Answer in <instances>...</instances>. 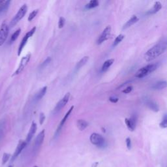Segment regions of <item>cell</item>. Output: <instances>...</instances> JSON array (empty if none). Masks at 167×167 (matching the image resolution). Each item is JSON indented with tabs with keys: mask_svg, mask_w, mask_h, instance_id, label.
Returning a JSON list of instances; mask_svg holds the SVG:
<instances>
[{
	"mask_svg": "<svg viewBox=\"0 0 167 167\" xmlns=\"http://www.w3.org/2000/svg\"><path fill=\"white\" fill-rule=\"evenodd\" d=\"M166 40H163L162 41H160L157 45L152 47L150 49H149L146 53L145 54L144 58L146 61H150L155 60L156 57L161 56V54L164 53L166 50Z\"/></svg>",
	"mask_w": 167,
	"mask_h": 167,
	"instance_id": "obj_1",
	"label": "cell"
},
{
	"mask_svg": "<svg viewBox=\"0 0 167 167\" xmlns=\"http://www.w3.org/2000/svg\"><path fill=\"white\" fill-rule=\"evenodd\" d=\"M157 68V64H149L146 66L143 67L141 69H140L137 73L135 74V77L138 78H142L148 74L153 73Z\"/></svg>",
	"mask_w": 167,
	"mask_h": 167,
	"instance_id": "obj_2",
	"label": "cell"
},
{
	"mask_svg": "<svg viewBox=\"0 0 167 167\" xmlns=\"http://www.w3.org/2000/svg\"><path fill=\"white\" fill-rule=\"evenodd\" d=\"M27 11H28V6L26 4H24L19 9L18 12L14 16V18L11 20V22H10V27H14L15 25H16L24 17Z\"/></svg>",
	"mask_w": 167,
	"mask_h": 167,
	"instance_id": "obj_3",
	"label": "cell"
},
{
	"mask_svg": "<svg viewBox=\"0 0 167 167\" xmlns=\"http://www.w3.org/2000/svg\"><path fill=\"white\" fill-rule=\"evenodd\" d=\"M31 57H32V54L30 53H28V54H26L25 56H24L20 60V62L19 65L17 68L16 70L15 71V73L13 74V77L14 76H16L18 74L21 73L22 71L24 70V69L26 68V67L27 66V65L28 64L29 61H30Z\"/></svg>",
	"mask_w": 167,
	"mask_h": 167,
	"instance_id": "obj_4",
	"label": "cell"
},
{
	"mask_svg": "<svg viewBox=\"0 0 167 167\" xmlns=\"http://www.w3.org/2000/svg\"><path fill=\"white\" fill-rule=\"evenodd\" d=\"M35 31H36V27H33V28L30 31H29V32L24 35V37H23V39H22L21 42H20V45L18 46V56L21 55V53L22 52L24 48L25 47L27 43H28V39L30 38L31 37H32L33 35V34L35 33Z\"/></svg>",
	"mask_w": 167,
	"mask_h": 167,
	"instance_id": "obj_5",
	"label": "cell"
},
{
	"mask_svg": "<svg viewBox=\"0 0 167 167\" xmlns=\"http://www.w3.org/2000/svg\"><path fill=\"white\" fill-rule=\"evenodd\" d=\"M90 142L93 145L98 146V147L101 148L104 147V145L105 144V140L102 135L94 132L92 133L90 136Z\"/></svg>",
	"mask_w": 167,
	"mask_h": 167,
	"instance_id": "obj_6",
	"label": "cell"
},
{
	"mask_svg": "<svg viewBox=\"0 0 167 167\" xmlns=\"http://www.w3.org/2000/svg\"><path fill=\"white\" fill-rule=\"evenodd\" d=\"M27 143L25 141H23V140H20L18 145H17L16 148L15 149V151L13 153V155L11 157V162H13L18 157V155L21 153V152L23 151V149L26 148V146H27Z\"/></svg>",
	"mask_w": 167,
	"mask_h": 167,
	"instance_id": "obj_7",
	"label": "cell"
},
{
	"mask_svg": "<svg viewBox=\"0 0 167 167\" xmlns=\"http://www.w3.org/2000/svg\"><path fill=\"white\" fill-rule=\"evenodd\" d=\"M111 30L112 28H111V26H108L104 28V29L103 31V32H102L101 35L99 36L97 40V45H101V44L104 43V41H106L107 40L110 38Z\"/></svg>",
	"mask_w": 167,
	"mask_h": 167,
	"instance_id": "obj_8",
	"label": "cell"
},
{
	"mask_svg": "<svg viewBox=\"0 0 167 167\" xmlns=\"http://www.w3.org/2000/svg\"><path fill=\"white\" fill-rule=\"evenodd\" d=\"M9 35V26L6 24H3L0 28V46L5 42Z\"/></svg>",
	"mask_w": 167,
	"mask_h": 167,
	"instance_id": "obj_9",
	"label": "cell"
},
{
	"mask_svg": "<svg viewBox=\"0 0 167 167\" xmlns=\"http://www.w3.org/2000/svg\"><path fill=\"white\" fill-rule=\"evenodd\" d=\"M69 97H70V93H66L65 95V96L61 99L58 103H57L55 108H54V112L56 113V112H60L61 109L65 107V105L67 104L68 101H69Z\"/></svg>",
	"mask_w": 167,
	"mask_h": 167,
	"instance_id": "obj_10",
	"label": "cell"
},
{
	"mask_svg": "<svg viewBox=\"0 0 167 167\" xmlns=\"http://www.w3.org/2000/svg\"><path fill=\"white\" fill-rule=\"evenodd\" d=\"M45 130H43L42 131H40L39 135L37 136V137L35 140V142H34V149H35V150L38 149L40 148V146L42 145L43 142L44 141V139H45Z\"/></svg>",
	"mask_w": 167,
	"mask_h": 167,
	"instance_id": "obj_11",
	"label": "cell"
},
{
	"mask_svg": "<svg viewBox=\"0 0 167 167\" xmlns=\"http://www.w3.org/2000/svg\"><path fill=\"white\" fill-rule=\"evenodd\" d=\"M73 109H74V106H72V107H71L69 108V110L67 112V113L65 114V115L64 116V117L63 118V119H62V120H61V122H60L59 127H57V129L56 132V134H55V137H57V136L59 135L60 132L61 130V128L63 127V126L64 125V124H65L66 121L68 120V118L69 117V116H70V114H71V112H72Z\"/></svg>",
	"mask_w": 167,
	"mask_h": 167,
	"instance_id": "obj_12",
	"label": "cell"
},
{
	"mask_svg": "<svg viewBox=\"0 0 167 167\" xmlns=\"http://www.w3.org/2000/svg\"><path fill=\"white\" fill-rule=\"evenodd\" d=\"M37 124H35V122H33L32 124V125H31L29 132L28 133V135H27V137H26V139L25 141L27 144H28V143H29L30 141H32V139L33 138V136L35 135V132L37 131Z\"/></svg>",
	"mask_w": 167,
	"mask_h": 167,
	"instance_id": "obj_13",
	"label": "cell"
},
{
	"mask_svg": "<svg viewBox=\"0 0 167 167\" xmlns=\"http://www.w3.org/2000/svg\"><path fill=\"white\" fill-rule=\"evenodd\" d=\"M125 123L129 131H133L135 130L136 127V124H137V120H136V118L135 117H132L131 118H126L125 120Z\"/></svg>",
	"mask_w": 167,
	"mask_h": 167,
	"instance_id": "obj_14",
	"label": "cell"
},
{
	"mask_svg": "<svg viewBox=\"0 0 167 167\" xmlns=\"http://www.w3.org/2000/svg\"><path fill=\"white\" fill-rule=\"evenodd\" d=\"M145 103L146 105L148 107V108L152 110L153 112H158L159 110V107L158 106V104H157L155 101H153L150 99H146Z\"/></svg>",
	"mask_w": 167,
	"mask_h": 167,
	"instance_id": "obj_15",
	"label": "cell"
},
{
	"mask_svg": "<svg viewBox=\"0 0 167 167\" xmlns=\"http://www.w3.org/2000/svg\"><path fill=\"white\" fill-rule=\"evenodd\" d=\"M162 8V4L160 1H155L154 5H153V7L149 9V11H148L147 14L148 15H153L155 14L157 12L159 11V10H161V9Z\"/></svg>",
	"mask_w": 167,
	"mask_h": 167,
	"instance_id": "obj_16",
	"label": "cell"
},
{
	"mask_svg": "<svg viewBox=\"0 0 167 167\" xmlns=\"http://www.w3.org/2000/svg\"><path fill=\"white\" fill-rule=\"evenodd\" d=\"M138 21V17L136 15H133L124 25V26H123V29H127L129 28H130L131 26H132V25L135 24L137 23Z\"/></svg>",
	"mask_w": 167,
	"mask_h": 167,
	"instance_id": "obj_17",
	"label": "cell"
},
{
	"mask_svg": "<svg viewBox=\"0 0 167 167\" xmlns=\"http://www.w3.org/2000/svg\"><path fill=\"white\" fill-rule=\"evenodd\" d=\"M11 3V1H4V0H0V15L4 11H6L8 9Z\"/></svg>",
	"mask_w": 167,
	"mask_h": 167,
	"instance_id": "obj_18",
	"label": "cell"
},
{
	"mask_svg": "<svg viewBox=\"0 0 167 167\" xmlns=\"http://www.w3.org/2000/svg\"><path fill=\"white\" fill-rule=\"evenodd\" d=\"M166 81H159L155 83L152 86V89L155 90H163L166 87Z\"/></svg>",
	"mask_w": 167,
	"mask_h": 167,
	"instance_id": "obj_19",
	"label": "cell"
},
{
	"mask_svg": "<svg viewBox=\"0 0 167 167\" xmlns=\"http://www.w3.org/2000/svg\"><path fill=\"white\" fill-rule=\"evenodd\" d=\"M114 61V59H109L107 60V61H105L104 63L103 64V65H102V68H101V70L103 72H105V71H107L110 67L112 65V64H113Z\"/></svg>",
	"mask_w": 167,
	"mask_h": 167,
	"instance_id": "obj_20",
	"label": "cell"
},
{
	"mask_svg": "<svg viewBox=\"0 0 167 167\" xmlns=\"http://www.w3.org/2000/svg\"><path fill=\"white\" fill-rule=\"evenodd\" d=\"M77 127L80 131H84L88 126V123L84 120H78L77 122Z\"/></svg>",
	"mask_w": 167,
	"mask_h": 167,
	"instance_id": "obj_21",
	"label": "cell"
},
{
	"mask_svg": "<svg viewBox=\"0 0 167 167\" xmlns=\"http://www.w3.org/2000/svg\"><path fill=\"white\" fill-rule=\"evenodd\" d=\"M47 91V87L46 86H45V87H43V88H41L40 89L38 93H37L36 95V96H35V101H38L39 100L41 99L45 96V95L46 94V92Z\"/></svg>",
	"mask_w": 167,
	"mask_h": 167,
	"instance_id": "obj_22",
	"label": "cell"
},
{
	"mask_svg": "<svg viewBox=\"0 0 167 167\" xmlns=\"http://www.w3.org/2000/svg\"><path fill=\"white\" fill-rule=\"evenodd\" d=\"M89 60V57L88 56H85L84 57H82L78 62L77 63V65H76V70L78 71L79 70L80 68L82 67L84 65H86V63L88 62V61Z\"/></svg>",
	"mask_w": 167,
	"mask_h": 167,
	"instance_id": "obj_23",
	"label": "cell"
},
{
	"mask_svg": "<svg viewBox=\"0 0 167 167\" xmlns=\"http://www.w3.org/2000/svg\"><path fill=\"white\" fill-rule=\"evenodd\" d=\"M5 126H6V121L4 119L0 120V140L2 138L3 135H4Z\"/></svg>",
	"mask_w": 167,
	"mask_h": 167,
	"instance_id": "obj_24",
	"label": "cell"
},
{
	"mask_svg": "<svg viewBox=\"0 0 167 167\" xmlns=\"http://www.w3.org/2000/svg\"><path fill=\"white\" fill-rule=\"evenodd\" d=\"M20 33H21V29L18 28V29H16L15 32L12 34V35L11 37V39H10V43H14L15 40L17 39H18V37L20 35Z\"/></svg>",
	"mask_w": 167,
	"mask_h": 167,
	"instance_id": "obj_25",
	"label": "cell"
},
{
	"mask_svg": "<svg viewBox=\"0 0 167 167\" xmlns=\"http://www.w3.org/2000/svg\"><path fill=\"white\" fill-rule=\"evenodd\" d=\"M99 6V1L97 0H91L89 3L86 4V7L88 9H91L97 7Z\"/></svg>",
	"mask_w": 167,
	"mask_h": 167,
	"instance_id": "obj_26",
	"label": "cell"
},
{
	"mask_svg": "<svg viewBox=\"0 0 167 167\" xmlns=\"http://www.w3.org/2000/svg\"><path fill=\"white\" fill-rule=\"evenodd\" d=\"M124 37H125L124 35H123V34H120V35H119L115 39L113 43V45H112V46L116 47L118 45H119V44L122 41L123 39H124Z\"/></svg>",
	"mask_w": 167,
	"mask_h": 167,
	"instance_id": "obj_27",
	"label": "cell"
},
{
	"mask_svg": "<svg viewBox=\"0 0 167 167\" xmlns=\"http://www.w3.org/2000/svg\"><path fill=\"white\" fill-rule=\"evenodd\" d=\"M11 155L10 153H4L3 155V157H2V165H5L8 162V161L9 160L10 157H11Z\"/></svg>",
	"mask_w": 167,
	"mask_h": 167,
	"instance_id": "obj_28",
	"label": "cell"
},
{
	"mask_svg": "<svg viewBox=\"0 0 167 167\" xmlns=\"http://www.w3.org/2000/svg\"><path fill=\"white\" fill-rule=\"evenodd\" d=\"M38 13H39V9L34 10V11H33L32 13H31L29 15L28 18V21H29V22L32 21V20L35 18L36 16L37 15V14H38Z\"/></svg>",
	"mask_w": 167,
	"mask_h": 167,
	"instance_id": "obj_29",
	"label": "cell"
},
{
	"mask_svg": "<svg viewBox=\"0 0 167 167\" xmlns=\"http://www.w3.org/2000/svg\"><path fill=\"white\" fill-rule=\"evenodd\" d=\"M159 126L160 127H161L163 129H165L167 127V116L166 114L164 116V117H163L162 121L160 123Z\"/></svg>",
	"mask_w": 167,
	"mask_h": 167,
	"instance_id": "obj_30",
	"label": "cell"
},
{
	"mask_svg": "<svg viewBox=\"0 0 167 167\" xmlns=\"http://www.w3.org/2000/svg\"><path fill=\"white\" fill-rule=\"evenodd\" d=\"M50 61H51V57H47V58L42 63V64L40 65V69H43V68L46 67L50 63Z\"/></svg>",
	"mask_w": 167,
	"mask_h": 167,
	"instance_id": "obj_31",
	"label": "cell"
},
{
	"mask_svg": "<svg viewBox=\"0 0 167 167\" xmlns=\"http://www.w3.org/2000/svg\"><path fill=\"white\" fill-rule=\"evenodd\" d=\"M65 18H63V17L61 16L58 22V28L60 29L63 28V26H65Z\"/></svg>",
	"mask_w": 167,
	"mask_h": 167,
	"instance_id": "obj_32",
	"label": "cell"
},
{
	"mask_svg": "<svg viewBox=\"0 0 167 167\" xmlns=\"http://www.w3.org/2000/svg\"><path fill=\"white\" fill-rule=\"evenodd\" d=\"M132 89H133V88H132V86H128L125 88V89H124V90L122 91V92L124 93H125V94H127V93H130L131 91H132Z\"/></svg>",
	"mask_w": 167,
	"mask_h": 167,
	"instance_id": "obj_33",
	"label": "cell"
},
{
	"mask_svg": "<svg viewBox=\"0 0 167 167\" xmlns=\"http://www.w3.org/2000/svg\"><path fill=\"white\" fill-rule=\"evenodd\" d=\"M126 145H127V148L128 149H131V140L130 138H126Z\"/></svg>",
	"mask_w": 167,
	"mask_h": 167,
	"instance_id": "obj_34",
	"label": "cell"
},
{
	"mask_svg": "<svg viewBox=\"0 0 167 167\" xmlns=\"http://www.w3.org/2000/svg\"><path fill=\"white\" fill-rule=\"evenodd\" d=\"M45 116L44 114V113H40V116H39V123L40 125H42L44 121H45Z\"/></svg>",
	"mask_w": 167,
	"mask_h": 167,
	"instance_id": "obj_35",
	"label": "cell"
},
{
	"mask_svg": "<svg viewBox=\"0 0 167 167\" xmlns=\"http://www.w3.org/2000/svg\"><path fill=\"white\" fill-rule=\"evenodd\" d=\"M118 100H119V99L117 97H115V96H112L109 98V101H110L112 103H116L118 101Z\"/></svg>",
	"mask_w": 167,
	"mask_h": 167,
	"instance_id": "obj_36",
	"label": "cell"
},
{
	"mask_svg": "<svg viewBox=\"0 0 167 167\" xmlns=\"http://www.w3.org/2000/svg\"><path fill=\"white\" fill-rule=\"evenodd\" d=\"M98 165H99V163L98 162H95V163H93V164H92L91 167H97Z\"/></svg>",
	"mask_w": 167,
	"mask_h": 167,
	"instance_id": "obj_37",
	"label": "cell"
},
{
	"mask_svg": "<svg viewBox=\"0 0 167 167\" xmlns=\"http://www.w3.org/2000/svg\"><path fill=\"white\" fill-rule=\"evenodd\" d=\"M8 167H13V165H9Z\"/></svg>",
	"mask_w": 167,
	"mask_h": 167,
	"instance_id": "obj_38",
	"label": "cell"
},
{
	"mask_svg": "<svg viewBox=\"0 0 167 167\" xmlns=\"http://www.w3.org/2000/svg\"><path fill=\"white\" fill-rule=\"evenodd\" d=\"M33 167H39V166H33Z\"/></svg>",
	"mask_w": 167,
	"mask_h": 167,
	"instance_id": "obj_39",
	"label": "cell"
}]
</instances>
